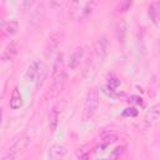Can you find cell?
I'll return each instance as SVG.
<instances>
[{
	"mask_svg": "<svg viewBox=\"0 0 160 160\" xmlns=\"http://www.w3.org/2000/svg\"><path fill=\"white\" fill-rule=\"evenodd\" d=\"M99 108V92L96 89H90L86 94L82 111V120H90Z\"/></svg>",
	"mask_w": 160,
	"mask_h": 160,
	"instance_id": "1",
	"label": "cell"
},
{
	"mask_svg": "<svg viewBox=\"0 0 160 160\" xmlns=\"http://www.w3.org/2000/svg\"><path fill=\"white\" fill-rule=\"evenodd\" d=\"M54 80H52V84H51V88H50V96H58L61 90L64 89V85L66 82V72L64 70L56 72L52 75Z\"/></svg>",
	"mask_w": 160,
	"mask_h": 160,
	"instance_id": "2",
	"label": "cell"
},
{
	"mask_svg": "<svg viewBox=\"0 0 160 160\" xmlns=\"http://www.w3.org/2000/svg\"><path fill=\"white\" fill-rule=\"evenodd\" d=\"M41 69H42V64H41L40 60L31 61L30 65L28 66V70H26V74H25L26 80L28 81H36V79H38Z\"/></svg>",
	"mask_w": 160,
	"mask_h": 160,
	"instance_id": "3",
	"label": "cell"
},
{
	"mask_svg": "<svg viewBox=\"0 0 160 160\" xmlns=\"http://www.w3.org/2000/svg\"><path fill=\"white\" fill-rule=\"evenodd\" d=\"M28 145H29V138H28L26 135H21V136H20L18 140H15V142L10 146V149H9L8 152H10V154H12V155L16 156V154L24 151Z\"/></svg>",
	"mask_w": 160,
	"mask_h": 160,
	"instance_id": "4",
	"label": "cell"
},
{
	"mask_svg": "<svg viewBox=\"0 0 160 160\" xmlns=\"http://www.w3.org/2000/svg\"><path fill=\"white\" fill-rule=\"evenodd\" d=\"M78 5L80 6L79 8V15H78V19H85L88 18L89 15L92 14V11L95 10V8L98 6V2L96 1H86V2H78Z\"/></svg>",
	"mask_w": 160,
	"mask_h": 160,
	"instance_id": "5",
	"label": "cell"
},
{
	"mask_svg": "<svg viewBox=\"0 0 160 160\" xmlns=\"http://www.w3.org/2000/svg\"><path fill=\"white\" fill-rule=\"evenodd\" d=\"M18 49H19L18 42H16V41H10V42L5 46L4 52H2V55H1V59H2L4 61L12 60L14 56L18 54Z\"/></svg>",
	"mask_w": 160,
	"mask_h": 160,
	"instance_id": "6",
	"label": "cell"
},
{
	"mask_svg": "<svg viewBox=\"0 0 160 160\" xmlns=\"http://www.w3.org/2000/svg\"><path fill=\"white\" fill-rule=\"evenodd\" d=\"M149 16H150V20L158 26L159 18H160V2L159 1H154L149 5Z\"/></svg>",
	"mask_w": 160,
	"mask_h": 160,
	"instance_id": "7",
	"label": "cell"
},
{
	"mask_svg": "<svg viewBox=\"0 0 160 160\" xmlns=\"http://www.w3.org/2000/svg\"><path fill=\"white\" fill-rule=\"evenodd\" d=\"M9 105L12 110H18L21 108L22 105V96L20 94V90L18 88H15L12 90V94H11V98H10V101H9Z\"/></svg>",
	"mask_w": 160,
	"mask_h": 160,
	"instance_id": "8",
	"label": "cell"
},
{
	"mask_svg": "<svg viewBox=\"0 0 160 160\" xmlns=\"http://www.w3.org/2000/svg\"><path fill=\"white\" fill-rule=\"evenodd\" d=\"M18 28H19V22H18L16 20H10V21L2 24V28H1L0 31H1L5 36H11V35H14V34L16 32Z\"/></svg>",
	"mask_w": 160,
	"mask_h": 160,
	"instance_id": "9",
	"label": "cell"
},
{
	"mask_svg": "<svg viewBox=\"0 0 160 160\" xmlns=\"http://www.w3.org/2000/svg\"><path fill=\"white\" fill-rule=\"evenodd\" d=\"M66 152V149L62 145H52L49 149V158L50 160H60Z\"/></svg>",
	"mask_w": 160,
	"mask_h": 160,
	"instance_id": "10",
	"label": "cell"
},
{
	"mask_svg": "<svg viewBox=\"0 0 160 160\" xmlns=\"http://www.w3.org/2000/svg\"><path fill=\"white\" fill-rule=\"evenodd\" d=\"M82 55H84L82 48H76V49L74 50V52H72L71 56H70V61H69L70 69H75V68L80 64V61H81V59H82Z\"/></svg>",
	"mask_w": 160,
	"mask_h": 160,
	"instance_id": "11",
	"label": "cell"
},
{
	"mask_svg": "<svg viewBox=\"0 0 160 160\" xmlns=\"http://www.w3.org/2000/svg\"><path fill=\"white\" fill-rule=\"evenodd\" d=\"M58 122H59V110H58V106L54 105L50 111V115H49V126H50L51 131H54L56 129Z\"/></svg>",
	"mask_w": 160,
	"mask_h": 160,
	"instance_id": "12",
	"label": "cell"
},
{
	"mask_svg": "<svg viewBox=\"0 0 160 160\" xmlns=\"http://www.w3.org/2000/svg\"><path fill=\"white\" fill-rule=\"evenodd\" d=\"M145 120L148 124H154L159 120V105H154L152 108H150V110L146 112Z\"/></svg>",
	"mask_w": 160,
	"mask_h": 160,
	"instance_id": "13",
	"label": "cell"
},
{
	"mask_svg": "<svg viewBox=\"0 0 160 160\" xmlns=\"http://www.w3.org/2000/svg\"><path fill=\"white\" fill-rule=\"evenodd\" d=\"M58 45H59V38H58V34H54L49 39V42L46 46V56L51 55L54 52V50L58 48Z\"/></svg>",
	"mask_w": 160,
	"mask_h": 160,
	"instance_id": "14",
	"label": "cell"
},
{
	"mask_svg": "<svg viewBox=\"0 0 160 160\" xmlns=\"http://www.w3.org/2000/svg\"><path fill=\"white\" fill-rule=\"evenodd\" d=\"M119 85H120V80H119L118 78H115V76L109 78V80H108V88H109L111 91H114Z\"/></svg>",
	"mask_w": 160,
	"mask_h": 160,
	"instance_id": "15",
	"label": "cell"
},
{
	"mask_svg": "<svg viewBox=\"0 0 160 160\" xmlns=\"http://www.w3.org/2000/svg\"><path fill=\"white\" fill-rule=\"evenodd\" d=\"M138 115V110L135 108H126L124 111H122V116H130V118H134Z\"/></svg>",
	"mask_w": 160,
	"mask_h": 160,
	"instance_id": "16",
	"label": "cell"
},
{
	"mask_svg": "<svg viewBox=\"0 0 160 160\" xmlns=\"http://www.w3.org/2000/svg\"><path fill=\"white\" fill-rule=\"evenodd\" d=\"M131 1H125V2H121L120 5H119V11H126L130 6H131Z\"/></svg>",
	"mask_w": 160,
	"mask_h": 160,
	"instance_id": "17",
	"label": "cell"
},
{
	"mask_svg": "<svg viewBox=\"0 0 160 160\" xmlns=\"http://www.w3.org/2000/svg\"><path fill=\"white\" fill-rule=\"evenodd\" d=\"M1 160H15V155H12L10 152H6V155H4V158Z\"/></svg>",
	"mask_w": 160,
	"mask_h": 160,
	"instance_id": "18",
	"label": "cell"
},
{
	"mask_svg": "<svg viewBox=\"0 0 160 160\" xmlns=\"http://www.w3.org/2000/svg\"><path fill=\"white\" fill-rule=\"evenodd\" d=\"M1 126H2V108L0 106V130H1Z\"/></svg>",
	"mask_w": 160,
	"mask_h": 160,
	"instance_id": "19",
	"label": "cell"
}]
</instances>
